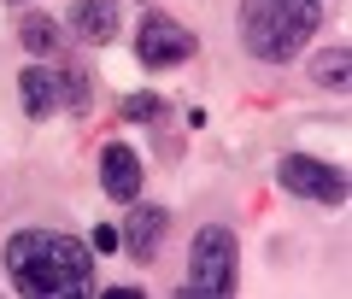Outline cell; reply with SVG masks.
<instances>
[{
	"label": "cell",
	"mask_w": 352,
	"mask_h": 299,
	"mask_svg": "<svg viewBox=\"0 0 352 299\" xmlns=\"http://www.w3.org/2000/svg\"><path fill=\"white\" fill-rule=\"evenodd\" d=\"M6 276L30 299H76L94 294V247L65 229H24L6 241Z\"/></svg>",
	"instance_id": "cell-1"
},
{
	"label": "cell",
	"mask_w": 352,
	"mask_h": 299,
	"mask_svg": "<svg viewBox=\"0 0 352 299\" xmlns=\"http://www.w3.org/2000/svg\"><path fill=\"white\" fill-rule=\"evenodd\" d=\"M317 24H323V0H241V41L264 65H288Z\"/></svg>",
	"instance_id": "cell-2"
},
{
	"label": "cell",
	"mask_w": 352,
	"mask_h": 299,
	"mask_svg": "<svg viewBox=\"0 0 352 299\" xmlns=\"http://www.w3.org/2000/svg\"><path fill=\"white\" fill-rule=\"evenodd\" d=\"M223 299L235 294V229L206 223L188 247V282H182V299Z\"/></svg>",
	"instance_id": "cell-3"
},
{
	"label": "cell",
	"mask_w": 352,
	"mask_h": 299,
	"mask_svg": "<svg viewBox=\"0 0 352 299\" xmlns=\"http://www.w3.org/2000/svg\"><path fill=\"white\" fill-rule=\"evenodd\" d=\"M276 182L288 188V194L311 199V206H346V170L329 164V159H311V153H282Z\"/></svg>",
	"instance_id": "cell-4"
},
{
	"label": "cell",
	"mask_w": 352,
	"mask_h": 299,
	"mask_svg": "<svg viewBox=\"0 0 352 299\" xmlns=\"http://www.w3.org/2000/svg\"><path fill=\"white\" fill-rule=\"evenodd\" d=\"M194 30H182L170 12H141V36H135V59L147 71H170V65H188L194 59Z\"/></svg>",
	"instance_id": "cell-5"
},
{
	"label": "cell",
	"mask_w": 352,
	"mask_h": 299,
	"mask_svg": "<svg viewBox=\"0 0 352 299\" xmlns=\"http://www.w3.org/2000/svg\"><path fill=\"white\" fill-rule=\"evenodd\" d=\"M141 153L135 147H124V141H106L100 147V188L118 199V206H135L141 199Z\"/></svg>",
	"instance_id": "cell-6"
},
{
	"label": "cell",
	"mask_w": 352,
	"mask_h": 299,
	"mask_svg": "<svg viewBox=\"0 0 352 299\" xmlns=\"http://www.w3.org/2000/svg\"><path fill=\"white\" fill-rule=\"evenodd\" d=\"M164 229H170V212H164V206H135V217H129V229L118 235V247H124L135 264H147L153 252H159Z\"/></svg>",
	"instance_id": "cell-7"
},
{
	"label": "cell",
	"mask_w": 352,
	"mask_h": 299,
	"mask_svg": "<svg viewBox=\"0 0 352 299\" xmlns=\"http://www.w3.org/2000/svg\"><path fill=\"white\" fill-rule=\"evenodd\" d=\"M18 94H24V112L36 118V124L59 112V76H53L47 65H24V71H18Z\"/></svg>",
	"instance_id": "cell-8"
},
{
	"label": "cell",
	"mask_w": 352,
	"mask_h": 299,
	"mask_svg": "<svg viewBox=\"0 0 352 299\" xmlns=\"http://www.w3.org/2000/svg\"><path fill=\"white\" fill-rule=\"evenodd\" d=\"M71 30L82 41H94V47H106V41L118 36V0H76Z\"/></svg>",
	"instance_id": "cell-9"
},
{
	"label": "cell",
	"mask_w": 352,
	"mask_h": 299,
	"mask_svg": "<svg viewBox=\"0 0 352 299\" xmlns=\"http://www.w3.org/2000/svg\"><path fill=\"white\" fill-rule=\"evenodd\" d=\"M18 41H24L30 53H53L59 47V24H53L47 12H24L18 18Z\"/></svg>",
	"instance_id": "cell-10"
},
{
	"label": "cell",
	"mask_w": 352,
	"mask_h": 299,
	"mask_svg": "<svg viewBox=\"0 0 352 299\" xmlns=\"http://www.w3.org/2000/svg\"><path fill=\"white\" fill-rule=\"evenodd\" d=\"M118 118H124V124H164V118H170V106H164L159 94H147V88H141V94H124V100H118Z\"/></svg>",
	"instance_id": "cell-11"
},
{
	"label": "cell",
	"mask_w": 352,
	"mask_h": 299,
	"mask_svg": "<svg viewBox=\"0 0 352 299\" xmlns=\"http://www.w3.org/2000/svg\"><path fill=\"white\" fill-rule=\"evenodd\" d=\"M346 71H352V53L346 47H329L311 59V82L317 88H346Z\"/></svg>",
	"instance_id": "cell-12"
},
{
	"label": "cell",
	"mask_w": 352,
	"mask_h": 299,
	"mask_svg": "<svg viewBox=\"0 0 352 299\" xmlns=\"http://www.w3.org/2000/svg\"><path fill=\"white\" fill-rule=\"evenodd\" d=\"M59 106L88 112V76H82V71H59Z\"/></svg>",
	"instance_id": "cell-13"
},
{
	"label": "cell",
	"mask_w": 352,
	"mask_h": 299,
	"mask_svg": "<svg viewBox=\"0 0 352 299\" xmlns=\"http://www.w3.org/2000/svg\"><path fill=\"white\" fill-rule=\"evenodd\" d=\"M94 252H118V229L112 223H94V241H88Z\"/></svg>",
	"instance_id": "cell-14"
},
{
	"label": "cell",
	"mask_w": 352,
	"mask_h": 299,
	"mask_svg": "<svg viewBox=\"0 0 352 299\" xmlns=\"http://www.w3.org/2000/svg\"><path fill=\"white\" fill-rule=\"evenodd\" d=\"M18 6H24V0H18Z\"/></svg>",
	"instance_id": "cell-15"
}]
</instances>
